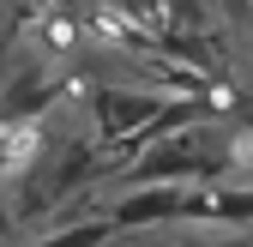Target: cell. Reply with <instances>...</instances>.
Here are the masks:
<instances>
[{
	"instance_id": "cell-1",
	"label": "cell",
	"mask_w": 253,
	"mask_h": 247,
	"mask_svg": "<svg viewBox=\"0 0 253 247\" xmlns=\"http://www.w3.org/2000/svg\"><path fill=\"white\" fill-rule=\"evenodd\" d=\"M169 97H157V90H97L90 97V121H97V133L103 139H121V145H133L139 127L163 109Z\"/></svg>"
},
{
	"instance_id": "cell-2",
	"label": "cell",
	"mask_w": 253,
	"mask_h": 247,
	"mask_svg": "<svg viewBox=\"0 0 253 247\" xmlns=\"http://www.w3.org/2000/svg\"><path fill=\"white\" fill-rule=\"evenodd\" d=\"M181 193L187 181H139V193L115 199V229H151V223H181Z\"/></svg>"
},
{
	"instance_id": "cell-3",
	"label": "cell",
	"mask_w": 253,
	"mask_h": 247,
	"mask_svg": "<svg viewBox=\"0 0 253 247\" xmlns=\"http://www.w3.org/2000/svg\"><path fill=\"white\" fill-rule=\"evenodd\" d=\"M109 235H115V217H79V223H67V229L42 235L37 247H103Z\"/></svg>"
},
{
	"instance_id": "cell-4",
	"label": "cell",
	"mask_w": 253,
	"mask_h": 247,
	"mask_svg": "<svg viewBox=\"0 0 253 247\" xmlns=\"http://www.w3.org/2000/svg\"><path fill=\"white\" fill-rule=\"evenodd\" d=\"M211 247H253V241H247V235H235V241H211Z\"/></svg>"
},
{
	"instance_id": "cell-5",
	"label": "cell",
	"mask_w": 253,
	"mask_h": 247,
	"mask_svg": "<svg viewBox=\"0 0 253 247\" xmlns=\"http://www.w3.org/2000/svg\"><path fill=\"white\" fill-rule=\"evenodd\" d=\"M217 6H247V0H217Z\"/></svg>"
}]
</instances>
